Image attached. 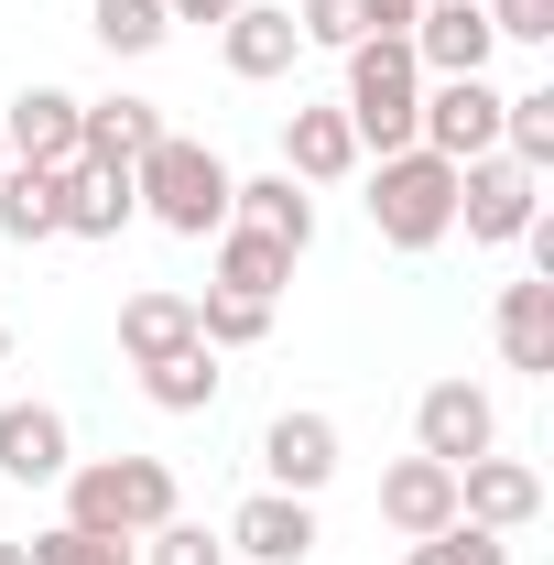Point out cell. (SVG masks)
<instances>
[{"instance_id":"30bf717a","label":"cell","mask_w":554,"mask_h":565,"mask_svg":"<svg viewBox=\"0 0 554 565\" xmlns=\"http://www.w3.org/2000/svg\"><path fill=\"white\" fill-rule=\"evenodd\" d=\"M457 522H479V533H533V522H544V479L489 446V457L457 468Z\"/></svg>"},{"instance_id":"52a82bcc","label":"cell","mask_w":554,"mask_h":565,"mask_svg":"<svg viewBox=\"0 0 554 565\" xmlns=\"http://www.w3.org/2000/svg\"><path fill=\"white\" fill-rule=\"evenodd\" d=\"M489 446H500V403H489L479 381H424V403H414V457L468 468V457H489Z\"/></svg>"},{"instance_id":"5bb4252c","label":"cell","mask_w":554,"mask_h":565,"mask_svg":"<svg viewBox=\"0 0 554 565\" xmlns=\"http://www.w3.org/2000/svg\"><path fill=\"white\" fill-rule=\"evenodd\" d=\"M76 468V424L55 403H0V479H22V490H55Z\"/></svg>"},{"instance_id":"f1b7e54d","label":"cell","mask_w":554,"mask_h":565,"mask_svg":"<svg viewBox=\"0 0 554 565\" xmlns=\"http://www.w3.org/2000/svg\"><path fill=\"white\" fill-rule=\"evenodd\" d=\"M22 565H141L131 544H109V533H76V522H44L33 544H22Z\"/></svg>"},{"instance_id":"9a60e30c","label":"cell","mask_w":554,"mask_h":565,"mask_svg":"<svg viewBox=\"0 0 554 565\" xmlns=\"http://www.w3.org/2000/svg\"><path fill=\"white\" fill-rule=\"evenodd\" d=\"M359 163H370V152H359L338 98H327V109H283V174H294V185H348Z\"/></svg>"},{"instance_id":"f546056e","label":"cell","mask_w":554,"mask_h":565,"mask_svg":"<svg viewBox=\"0 0 554 565\" xmlns=\"http://www.w3.org/2000/svg\"><path fill=\"white\" fill-rule=\"evenodd\" d=\"M131 555H141V565H228V544H217L207 522H185V511H174V522H152V533H141Z\"/></svg>"},{"instance_id":"5b68a950","label":"cell","mask_w":554,"mask_h":565,"mask_svg":"<svg viewBox=\"0 0 554 565\" xmlns=\"http://www.w3.org/2000/svg\"><path fill=\"white\" fill-rule=\"evenodd\" d=\"M544 217V174H522L511 152H479V163H457V228L479 239V250H522V228Z\"/></svg>"},{"instance_id":"8fae6325","label":"cell","mask_w":554,"mask_h":565,"mask_svg":"<svg viewBox=\"0 0 554 565\" xmlns=\"http://www.w3.org/2000/svg\"><path fill=\"white\" fill-rule=\"evenodd\" d=\"M294 55H305V33H294V11H283V0H239V11L217 22V66L239 76V87L294 76Z\"/></svg>"},{"instance_id":"6da1fadb","label":"cell","mask_w":554,"mask_h":565,"mask_svg":"<svg viewBox=\"0 0 554 565\" xmlns=\"http://www.w3.org/2000/svg\"><path fill=\"white\" fill-rule=\"evenodd\" d=\"M228 152L217 141H185V131H163L152 152L131 163V196H141V217L152 228H174V239H217L228 228Z\"/></svg>"},{"instance_id":"e575fe53","label":"cell","mask_w":554,"mask_h":565,"mask_svg":"<svg viewBox=\"0 0 554 565\" xmlns=\"http://www.w3.org/2000/svg\"><path fill=\"white\" fill-rule=\"evenodd\" d=\"M0 370H11V327H0Z\"/></svg>"},{"instance_id":"d4e9b609","label":"cell","mask_w":554,"mask_h":565,"mask_svg":"<svg viewBox=\"0 0 554 565\" xmlns=\"http://www.w3.org/2000/svg\"><path fill=\"white\" fill-rule=\"evenodd\" d=\"M500 152L522 174H554V87H500Z\"/></svg>"},{"instance_id":"4fadbf2b","label":"cell","mask_w":554,"mask_h":565,"mask_svg":"<svg viewBox=\"0 0 554 565\" xmlns=\"http://www.w3.org/2000/svg\"><path fill=\"white\" fill-rule=\"evenodd\" d=\"M403 44H414V66H424V76H489V55H500V33H489L479 0H424Z\"/></svg>"},{"instance_id":"8992f818","label":"cell","mask_w":554,"mask_h":565,"mask_svg":"<svg viewBox=\"0 0 554 565\" xmlns=\"http://www.w3.org/2000/svg\"><path fill=\"white\" fill-rule=\"evenodd\" d=\"M414 141H424V152H446V163L500 152V87H489V76H424Z\"/></svg>"},{"instance_id":"2e32d148","label":"cell","mask_w":554,"mask_h":565,"mask_svg":"<svg viewBox=\"0 0 554 565\" xmlns=\"http://www.w3.org/2000/svg\"><path fill=\"white\" fill-rule=\"evenodd\" d=\"M489 338H500V359H511L522 381H554V273L500 282V305H489Z\"/></svg>"},{"instance_id":"d590c367","label":"cell","mask_w":554,"mask_h":565,"mask_svg":"<svg viewBox=\"0 0 554 565\" xmlns=\"http://www.w3.org/2000/svg\"><path fill=\"white\" fill-rule=\"evenodd\" d=\"M0 565H22V544H0Z\"/></svg>"},{"instance_id":"ac0fdd59","label":"cell","mask_w":554,"mask_h":565,"mask_svg":"<svg viewBox=\"0 0 554 565\" xmlns=\"http://www.w3.org/2000/svg\"><path fill=\"white\" fill-rule=\"evenodd\" d=\"M381 522H392L403 544L446 533V522H457V468H435V457H392V468H381Z\"/></svg>"},{"instance_id":"d6a6232c","label":"cell","mask_w":554,"mask_h":565,"mask_svg":"<svg viewBox=\"0 0 554 565\" xmlns=\"http://www.w3.org/2000/svg\"><path fill=\"white\" fill-rule=\"evenodd\" d=\"M414 11H424V0H359V22H370V33H392V44L414 33Z\"/></svg>"},{"instance_id":"8d00e7d4","label":"cell","mask_w":554,"mask_h":565,"mask_svg":"<svg viewBox=\"0 0 554 565\" xmlns=\"http://www.w3.org/2000/svg\"><path fill=\"white\" fill-rule=\"evenodd\" d=\"M0 163H11V152H0Z\"/></svg>"},{"instance_id":"7a4b0ae2","label":"cell","mask_w":554,"mask_h":565,"mask_svg":"<svg viewBox=\"0 0 554 565\" xmlns=\"http://www.w3.org/2000/svg\"><path fill=\"white\" fill-rule=\"evenodd\" d=\"M55 490H66V522H76V533H109V544H141L152 522L185 511V490H174L163 457H76Z\"/></svg>"},{"instance_id":"4dcf8cb0","label":"cell","mask_w":554,"mask_h":565,"mask_svg":"<svg viewBox=\"0 0 554 565\" xmlns=\"http://www.w3.org/2000/svg\"><path fill=\"white\" fill-rule=\"evenodd\" d=\"M294 11V33H305V55L327 44V55H348V44H370V22H359V0H283Z\"/></svg>"},{"instance_id":"e0dca14e","label":"cell","mask_w":554,"mask_h":565,"mask_svg":"<svg viewBox=\"0 0 554 565\" xmlns=\"http://www.w3.org/2000/svg\"><path fill=\"white\" fill-rule=\"evenodd\" d=\"M228 217H239V228H262V239H283V250H294V262H305V250H316V185H294V174H239V185H228Z\"/></svg>"},{"instance_id":"1f68e13d","label":"cell","mask_w":554,"mask_h":565,"mask_svg":"<svg viewBox=\"0 0 554 565\" xmlns=\"http://www.w3.org/2000/svg\"><path fill=\"white\" fill-rule=\"evenodd\" d=\"M479 11H489V33H500V44H533V55L554 44V0H479Z\"/></svg>"},{"instance_id":"44dd1931","label":"cell","mask_w":554,"mask_h":565,"mask_svg":"<svg viewBox=\"0 0 554 565\" xmlns=\"http://www.w3.org/2000/svg\"><path fill=\"white\" fill-rule=\"evenodd\" d=\"M163 131H174V120H163L152 98H87V109H76V152H87V163H120V174H131Z\"/></svg>"},{"instance_id":"3957f363","label":"cell","mask_w":554,"mask_h":565,"mask_svg":"<svg viewBox=\"0 0 554 565\" xmlns=\"http://www.w3.org/2000/svg\"><path fill=\"white\" fill-rule=\"evenodd\" d=\"M370 228H381V250H435V239H457V163L446 152H424V141H403V152H381L370 163Z\"/></svg>"},{"instance_id":"7402d4cb","label":"cell","mask_w":554,"mask_h":565,"mask_svg":"<svg viewBox=\"0 0 554 565\" xmlns=\"http://www.w3.org/2000/svg\"><path fill=\"white\" fill-rule=\"evenodd\" d=\"M196 338V294H174V282H141V294H120V359H174Z\"/></svg>"},{"instance_id":"9c48e42d","label":"cell","mask_w":554,"mask_h":565,"mask_svg":"<svg viewBox=\"0 0 554 565\" xmlns=\"http://www.w3.org/2000/svg\"><path fill=\"white\" fill-rule=\"evenodd\" d=\"M338 479V414H273L262 424V490H294V500H316Z\"/></svg>"},{"instance_id":"83f0119b","label":"cell","mask_w":554,"mask_h":565,"mask_svg":"<svg viewBox=\"0 0 554 565\" xmlns=\"http://www.w3.org/2000/svg\"><path fill=\"white\" fill-rule=\"evenodd\" d=\"M403 565H511V533H479V522H446V533L403 544Z\"/></svg>"},{"instance_id":"ba28073f","label":"cell","mask_w":554,"mask_h":565,"mask_svg":"<svg viewBox=\"0 0 554 565\" xmlns=\"http://www.w3.org/2000/svg\"><path fill=\"white\" fill-rule=\"evenodd\" d=\"M217 544L239 565H305L327 533H316V500H294V490H251L228 522H217Z\"/></svg>"},{"instance_id":"7c38bea8","label":"cell","mask_w":554,"mask_h":565,"mask_svg":"<svg viewBox=\"0 0 554 565\" xmlns=\"http://www.w3.org/2000/svg\"><path fill=\"white\" fill-rule=\"evenodd\" d=\"M76 109H87L76 87H22V98L0 109V152L33 163V174H66L76 163Z\"/></svg>"},{"instance_id":"ffe728a7","label":"cell","mask_w":554,"mask_h":565,"mask_svg":"<svg viewBox=\"0 0 554 565\" xmlns=\"http://www.w3.org/2000/svg\"><path fill=\"white\" fill-rule=\"evenodd\" d=\"M207 273H217V294H251V305H283V294H294V250L228 217V228L207 239Z\"/></svg>"},{"instance_id":"cb8c5ba5","label":"cell","mask_w":554,"mask_h":565,"mask_svg":"<svg viewBox=\"0 0 554 565\" xmlns=\"http://www.w3.org/2000/svg\"><path fill=\"white\" fill-rule=\"evenodd\" d=\"M0 239H11V250H44V239H66L55 174H33V163H0Z\"/></svg>"},{"instance_id":"836d02e7","label":"cell","mask_w":554,"mask_h":565,"mask_svg":"<svg viewBox=\"0 0 554 565\" xmlns=\"http://www.w3.org/2000/svg\"><path fill=\"white\" fill-rule=\"evenodd\" d=\"M228 11H239V0H163V22H207V33L228 22Z\"/></svg>"},{"instance_id":"603a6c76","label":"cell","mask_w":554,"mask_h":565,"mask_svg":"<svg viewBox=\"0 0 554 565\" xmlns=\"http://www.w3.org/2000/svg\"><path fill=\"white\" fill-rule=\"evenodd\" d=\"M217 381H228V370H217L207 338H185L174 359H141V403H152V414H217Z\"/></svg>"},{"instance_id":"d6986e66","label":"cell","mask_w":554,"mask_h":565,"mask_svg":"<svg viewBox=\"0 0 554 565\" xmlns=\"http://www.w3.org/2000/svg\"><path fill=\"white\" fill-rule=\"evenodd\" d=\"M55 207H66V239H120L141 217V196H131L120 163H87V152H76L66 174H55Z\"/></svg>"},{"instance_id":"484cf974","label":"cell","mask_w":554,"mask_h":565,"mask_svg":"<svg viewBox=\"0 0 554 565\" xmlns=\"http://www.w3.org/2000/svg\"><path fill=\"white\" fill-rule=\"evenodd\" d=\"M87 33H98V55H152L174 22H163V0H87Z\"/></svg>"},{"instance_id":"4316f807","label":"cell","mask_w":554,"mask_h":565,"mask_svg":"<svg viewBox=\"0 0 554 565\" xmlns=\"http://www.w3.org/2000/svg\"><path fill=\"white\" fill-rule=\"evenodd\" d=\"M196 338H207L217 359H228V349H262V338H273V305H251V294H217V282H207V294H196Z\"/></svg>"},{"instance_id":"277c9868","label":"cell","mask_w":554,"mask_h":565,"mask_svg":"<svg viewBox=\"0 0 554 565\" xmlns=\"http://www.w3.org/2000/svg\"><path fill=\"white\" fill-rule=\"evenodd\" d=\"M348 131H359V152L381 163V152H403L414 141V109H424V66L414 44H392V33H370V44H348Z\"/></svg>"}]
</instances>
